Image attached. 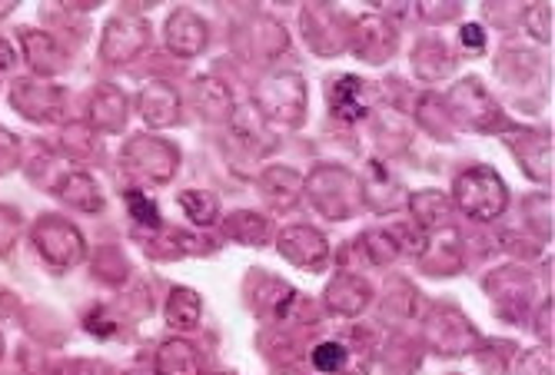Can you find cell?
I'll use <instances>...</instances> for the list:
<instances>
[{
	"mask_svg": "<svg viewBox=\"0 0 555 375\" xmlns=\"http://www.w3.org/2000/svg\"><path fill=\"white\" fill-rule=\"evenodd\" d=\"M452 203H456L466 217L489 223L502 217L509 206V190L502 183V177L489 167H469L452 183Z\"/></svg>",
	"mask_w": 555,
	"mask_h": 375,
	"instance_id": "6da1fadb",
	"label": "cell"
},
{
	"mask_svg": "<svg viewBox=\"0 0 555 375\" xmlns=\"http://www.w3.org/2000/svg\"><path fill=\"white\" fill-rule=\"evenodd\" d=\"M302 186H307L313 206L323 212L326 220L357 217L360 206L366 203L363 199V183L352 177L349 170H339V167H320Z\"/></svg>",
	"mask_w": 555,
	"mask_h": 375,
	"instance_id": "7a4b0ae2",
	"label": "cell"
},
{
	"mask_svg": "<svg viewBox=\"0 0 555 375\" xmlns=\"http://www.w3.org/2000/svg\"><path fill=\"white\" fill-rule=\"evenodd\" d=\"M257 114L267 124H283V127H299L302 114H307V83H302L299 74L286 70V74H270L257 93Z\"/></svg>",
	"mask_w": 555,
	"mask_h": 375,
	"instance_id": "3957f363",
	"label": "cell"
},
{
	"mask_svg": "<svg viewBox=\"0 0 555 375\" xmlns=\"http://www.w3.org/2000/svg\"><path fill=\"white\" fill-rule=\"evenodd\" d=\"M120 167L143 183H167L180 167V153L164 137H133L120 150Z\"/></svg>",
	"mask_w": 555,
	"mask_h": 375,
	"instance_id": "277c9868",
	"label": "cell"
},
{
	"mask_svg": "<svg viewBox=\"0 0 555 375\" xmlns=\"http://www.w3.org/2000/svg\"><path fill=\"white\" fill-rule=\"evenodd\" d=\"M30 240L37 246V253L43 256V262L50 270H74L77 262H83L87 256V243L80 236V230L61 217H40L30 230Z\"/></svg>",
	"mask_w": 555,
	"mask_h": 375,
	"instance_id": "5b68a950",
	"label": "cell"
},
{
	"mask_svg": "<svg viewBox=\"0 0 555 375\" xmlns=\"http://www.w3.org/2000/svg\"><path fill=\"white\" fill-rule=\"evenodd\" d=\"M446 106H449V114L469 130H489V133L509 130L506 117H502V111H499V103L489 96V90L479 80H463V83L452 87L446 96Z\"/></svg>",
	"mask_w": 555,
	"mask_h": 375,
	"instance_id": "8992f818",
	"label": "cell"
},
{
	"mask_svg": "<svg viewBox=\"0 0 555 375\" xmlns=\"http://www.w3.org/2000/svg\"><path fill=\"white\" fill-rule=\"evenodd\" d=\"M64 100H67V93L57 83H43V80H34V77L14 80V90H11L14 111L30 124L61 120L64 117Z\"/></svg>",
	"mask_w": 555,
	"mask_h": 375,
	"instance_id": "52a82bcc",
	"label": "cell"
},
{
	"mask_svg": "<svg viewBox=\"0 0 555 375\" xmlns=\"http://www.w3.org/2000/svg\"><path fill=\"white\" fill-rule=\"evenodd\" d=\"M150 43V27L143 17L137 14H120L104 27V37H100V57L107 64H127L146 50Z\"/></svg>",
	"mask_w": 555,
	"mask_h": 375,
	"instance_id": "ba28073f",
	"label": "cell"
},
{
	"mask_svg": "<svg viewBox=\"0 0 555 375\" xmlns=\"http://www.w3.org/2000/svg\"><path fill=\"white\" fill-rule=\"evenodd\" d=\"M276 249L283 259H289L293 266L310 270V273H320L330 259V243L313 227H286L276 240Z\"/></svg>",
	"mask_w": 555,
	"mask_h": 375,
	"instance_id": "9c48e42d",
	"label": "cell"
},
{
	"mask_svg": "<svg viewBox=\"0 0 555 375\" xmlns=\"http://www.w3.org/2000/svg\"><path fill=\"white\" fill-rule=\"evenodd\" d=\"M21 50H24V61H27V67L34 70V74H40V77H54V74H61L64 67H67V53H64V47L50 37V34H43V30H34V27H21Z\"/></svg>",
	"mask_w": 555,
	"mask_h": 375,
	"instance_id": "30bf717a",
	"label": "cell"
},
{
	"mask_svg": "<svg viewBox=\"0 0 555 375\" xmlns=\"http://www.w3.org/2000/svg\"><path fill=\"white\" fill-rule=\"evenodd\" d=\"M167 47H170V53H177V57H183V61L196 57V53L207 47L204 17H199L196 11H190V8L173 11L170 21H167Z\"/></svg>",
	"mask_w": 555,
	"mask_h": 375,
	"instance_id": "8fae6325",
	"label": "cell"
},
{
	"mask_svg": "<svg viewBox=\"0 0 555 375\" xmlns=\"http://www.w3.org/2000/svg\"><path fill=\"white\" fill-rule=\"evenodd\" d=\"M349 40H352V50L360 53V61L366 64H383L396 50V30L383 17H363L349 30Z\"/></svg>",
	"mask_w": 555,
	"mask_h": 375,
	"instance_id": "7c38bea8",
	"label": "cell"
},
{
	"mask_svg": "<svg viewBox=\"0 0 555 375\" xmlns=\"http://www.w3.org/2000/svg\"><path fill=\"white\" fill-rule=\"evenodd\" d=\"M137 106H140V117L150 124V127H170L180 120V93L164 83V80H154V83H146L137 96Z\"/></svg>",
	"mask_w": 555,
	"mask_h": 375,
	"instance_id": "4fadbf2b",
	"label": "cell"
},
{
	"mask_svg": "<svg viewBox=\"0 0 555 375\" xmlns=\"http://www.w3.org/2000/svg\"><path fill=\"white\" fill-rule=\"evenodd\" d=\"M330 106H333V114L346 124L352 120H363L370 114V87L366 80L360 77H339V80H330Z\"/></svg>",
	"mask_w": 555,
	"mask_h": 375,
	"instance_id": "5bb4252c",
	"label": "cell"
},
{
	"mask_svg": "<svg viewBox=\"0 0 555 375\" xmlns=\"http://www.w3.org/2000/svg\"><path fill=\"white\" fill-rule=\"evenodd\" d=\"M373 296V286L363 280V276H352V273H343L330 283L326 289V306L339 315H360L366 309Z\"/></svg>",
	"mask_w": 555,
	"mask_h": 375,
	"instance_id": "9a60e30c",
	"label": "cell"
},
{
	"mask_svg": "<svg viewBox=\"0 0 555 375\" xmlns=\"http://www.w3.org/2000/svg\"><path fill=\"white\" fill-rule=\"evenodd\" d=\"M516 137H522V143H516L513 137H506V140L516 150V156L522 159L526 173L532 180H548L552 177V140H548V133L526 130V133H516Z\"/></svg>",
	"mask_w": 555,
	"mask_h": 375,
	"instance_id": "2e32d148",
	"label": "cell"
},
{
	"mask_svg": "<svg viewBox=\"0 0 555 375\" xmlns=\"http://www.w3.org/2000/svg\"><path fill=\"white\" fill-rule=\"evenodd\" d=\"M90 124L104 133H120L127 124V96L117 87H100L90 96Z\"/></svg>",
	"mask_w": 555,
	"mask_h": 375,
	"instance_id": "e0dca14e",
	"label": "cell"
},
{
	"mask_svg": "<svg viewBox=\"0 0 555 375\" xmlns=\"http://www.w3.org/2000/svg\"><path fill=\"white\" fill-rule=\"evenodd\" d=\"M54 196L61 203H67L70 209H80V212H100V209H104V196H100L96 183L87 173H64L54 183Z\"/></svg>",
	"mask_w": 555,
	"mask_h": 375,
	"instance_id": "ac0fdd59",
	"label": "cell"
},
{
	"mask_svg": "<svg viewBox=\"0 0 555 375\" xmlns=\"http://www.w3.org/2000/svg\"><path fill=\"white\" fill-rule=\"evenodd\" d=\"M154 372L157 375H204V365H199V355L186 339H167L154 355Z\"/></svg>",
	"mask_w": 555,
	"mask_h": 375,
	"instance_id": "d6986e66",
	"label": "cell"
},
{
	"mask_svg": "<svg viewBox=\"0 0 555 375\" xmlns=\"http://www.w3.org/2000/svg\"><path fill=\"white\" fill-rule=\"evenodd\" d=\"M233 133L236 140L246 146V150H254V153H267L276 146V140L267 133V120L257 114V106H240V111H233Z\"/></svg>",
	"mask_w": 555,
	"mask_h": 375,
	"instance_id": "ffe728a7",
	"label": "cell"
},
{
	"mask_svg": "<svg viewBox=\"0 0 555 375\" xmlns=\"http://www.w3.org/2000/svg\"><path fill=\"white\" fill-rule=\"evenodd\" d=\"M260 190H263V196H267V203H270L273 209H289V206L299 199V193H302V180H299V173H293V170L270 167V170L260 177Z\"/></svg>",
	"mask_w": 555,
	"mask_h": 375,
	"instance_id": "44dd1931",
	"label": "cell"
},
{
	"mask_svg": "<svg viewBox=\"0 0 555 375\" xmlns=\"http://www.w3.org/2000/svg\"><path fill=\"white\" fill-rule=\"evenodd\" d=\"M167 323H170V329H177V333H190V329H196V323H199V315H204V302H199V296L193 293V289H186V286H177L173 293H170V299H167Z\"/></svg>",
	"mask_w": 555,
	"mask_h": 375,
	"instance_id": "7402d4cb",
	"label": "cell"
},
{
	"mask_svg": "<svg viewBox=\"0 0 555 375\" xmlns=\"http://www.w3.org/2000/svg\"><path fill=\"white\" fill-rule=\"evenodd\" d=\"M413 206V217H416V230H436L449 220V212H452V199L442 196L439 190H423L410 199Z\"/></svg>",
	"mask_w": 555,
	"mask_h": 375,
	"instance_id": "603a6c76",
	"label": "cell"
},
{
	"mask_svg": "<svg viewBox=\"0 0 555 375\" xmlns=\"http://www.w3.org/2000/svg\"><path fill=\"white\" fill-rule=\"evenodd\" d=\"M227 236L243 246H263L270 240V220L257 217V212H249V209H240L227 220Z\"/></svg>",
	"mask_w": 555,
	"mask_h": 375,
	"instance_id": "cb8c5ba5",
	"label": "cell"
},
{
	"mask_svg": "<svg viewBox=\"0 0 555 375\" xmlns=\"http://www.w3.org/2000/svg\"><path fill=\"white\" fill-rule=\"evenodd\" d=\"M196 103H199V114H207L210 120L233 117L230 90H227L220 80H214V77H199V80H196Z\"/></svg>",
	"mask_w": 555,
	"mask_h": 375,
	"instance_id": "d4e9b609",
	"label": "cell"
},
{
	"mask_svg": "<svg viewBox=\"0 0 555 375\" xmlns=\"http://www.w3.org/2000/svg\"><path fill=\"white\" fill-rule=\"evenodd\" d=\"M180 206H183V212L196 227H214L217 217H220V203L207 190H183L180 193Z\"/></svg>",
	"mask_w": 555,
	"mask_h": 375,
	"instance_id": "484cf974",
	"label": "cell"
},
{
	"mask_svg": "<svg viewBox=\"0 0 555 375\" xmlns=\"http://www.w3.org/2000/svg\"><path fill=\"white\" fill-rule=\"evenodd\" d=\"M124 203H127V209H130L133 223L150 227V230H160V206H157L154 199H150L146 193L127 190V193H124Z\"/></svg>",
	"mask_w": 555,
	"mask_h": 375,
	"instance_id": "4316f807",
	"label": "cell"
},
{
	"mask_svg": "<svg viewBox=\"0 0 555 375\" xmlns=\"http://www.w3.org/2000/svg\"><path fill=\"white\" fill-rule=\"evenodd\" d=\"M310 359L320 372H339L349 359V349L343 342H320Z\"/></svg>",
	"mask_w": 555,
	"mask_h": 375,
	"instance_id": "83f0119b",
	"label": "cell"
},
{
	"mask_svg": "<svg viewBox=\"0 0 555 375\" xmlns=\"http://www.w3.org/2000/svg\"><path fill=\"white\" fill-rule=\"evenodd\" d=\"M522 17L535 40H552V4H532V8H526Z\"/></svg>",
	"mask_w": 555,
	"mask_h": 375,
	"instance_id": "f1b7e54d",
	"label": "cell"
},
{
	"mask_svg": "<svg viewBox=\"0 0 555 375\" xmlns=\"http://www.w3.org/2000/svg\"><path fill=\"white\" fill-rule=\"evenodd\" d=\"M64 146H67V153H70V156L87 159V156L96 150V137H93L87 127H70V130L64 133Z\"/></svg>",
	"mask_w": 555,
	"mask_h": 375,
	"instance_id": "f546056e",
	"label": "cell"
},
{
	"mask_svg": "<svg viewBox=\"0 0 555 375\" xmlns=\"http://www.w3.org/2000/svg\"><path fill=\"white\" fill-rule=\"evenodd\" d=\"M516 375H552V352L548 349H532L519 359Z\"/></svg>",
	"mask_w": 555,
	"mask_h": 375,
	"instance_id": "4dcf8cb0",
	"label": "cell"
},
{
	"mask_svg": "<svg viewBox=\"0 0 555 375\" xmlns=\"http://www.w3.org/2000/svg\"><path fill=\"white\" fill-rule=\"evenodd\" d=\"M17 230H21V217L11 212L8 206H0V256L11 253L14 240H17Z\"/></svg>",
	"mask_w": 555,
	"mask_h": 375,
	"instance_id": "1f68e13d",
	"label": "cell"
},
{
	"mask_svg": "<svg viewBox=\"0 0 555 375\" xmlns=\"http://www.w3.org/2000/svg\"><path fill=\"white\" fill-rule=\"evenodd\" d=\"M17 153H21V143L11 130L0 127V173H8L14 164H17Z\"/></svg>",
	"mask_w": 555,
	"mask_h": 375,
	"instance_id": "d6a6232c",
	"label": "cell"
},
{
	"mask_svg": "<svg viewBox=\"0 0 555 375\" xmlns=\"http://www.w3.org/2000/svg\"><path fill=\"white\" fill-rule=\"evenodd\" d=\"M87 329H90V333H96V336H111V333H117V326L111 323L104 309H96V312H90V315H87Z\"/></svg>",
	"mask_w": 555,
	"mask_h": 375,
	"instance_id": "836d02e7",
	"label": "cell"
},
{
	"mask_svg": "<svg viewBox=\"0 0 555 375\" xmlns=\"http://www.w3.org/2000/svg\"><path fill=\"white\" fill-rule=\"evenodd\" d=\"M460 37H463V47H469V50H476V53L486 47V34H482V27H479V24H466Z\"/></svg>",
	"mask_w": 555,
	"mask_h": 375,
	"instance_id": "e575fe53",
	"label": "cell"
},
{
	"mask_svg": "<svg viewBox=\"0 0 555 375\" xmlns=\"http://www.w3.org/2000/svg\"><path fill=\"white\" fill-rule=\"evenodd\" d=\"M535 329H539V339L552 346V299L542 306V312H539V326H535Z\"/></svg>",
	"mask_w": 555,
	"mask_h": 375,
	"instance_id": "d590c367",
	"label": "cell"
},
{
	"mask_svg": "<svg viewBox=\"0 0 555 375\" xmlns=\"http://www.w3.org/2000/svg\"><path fill=\"white\" fill-rule=\"evenodd\" d=\"M14 64H17V50L8 40H0V74L14 70Z\"/></svg>",
	"mask_w": 555,
	"mask_h": 375,
	"instance_id": "8d00e7d4",
	"label": "cell"
},
{
	"mask_svg": "<svg viewBox=\"0 0 555 375\" xmlns=\"http://www.w3.org/2000/svg\"><path fill=\"white\" fill-rule=\"evenodd\" d=\"M0 355H4V339H0Z\"/></svg>",
	"mask_w": 555,
	"mask_h": 375,
	"instance_id": "74e56055",
	"label": "cell"
},
{
	"mask_svg": "<svg viewBox=\"0 0 555 375\" xmlns=\"http://www.w3.org/2000/svg\"><path fill=\"white\" fill-rule=\"evenodd\" d=\"M204 375H207V372H204ZM210 375H223V372H210Z\"/></svg>",
	"mask_w": 555,
	"mask_h": 375,
	"instance_id": "f35d334b",
	"label": "cell"
}]
</instances>
